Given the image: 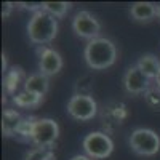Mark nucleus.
Returning a JSON list of instances; mask_svg holds the SVG:
<instances>
[{"label": "nucleus", "mask_w": 160, "mask_h": 160, "mask_svg": "<svg viewBox=\"0 0 160 160\" xmlns=\"http://www.w3.org/2000/svg\"><path fill=\"white\" fill-rule=\"evenodd\" d=\"M15 7H16V3H13V2H3V5H2V18L3 19L10 18V15H11V11H13Z\"/></svg>", "instance_id": "5701e85b"}, {"label": "nucleus", "mask_w": 160, "mask_h": 160, "mask_svg": "<svg viewBox=\"0 0 160 160\" xmlns=\"http://www.w3.org/2000/svg\"><path fill=\"white\" fill-rule=\"evenodd\" d=\"M130 16L136 22H151L157 18V5L152 2H136L130 7Z\"/></svg>", "instance_id": "9b49d317"}, {"label": "nucleus", "mask_w": 160, "mask_h": 160, "mask_svg": "<svg viewBox=\"0 0 160 160\" xmlns=\"http://www.w3.org/2000/svg\"><path fill=\"white\" fill-rule=\"evenodd\" d=\"M68 114L78 122H90L98 115V104L93 96H83V95H72L68 108Z\"/></svg>", "instance_id": "423d86ee"}, {"label": "nucleus", "mask_w": 160, "mask_h": 160, "mask_svg": "<svg viewBox=\"0 0 160 160\" xmlns=\"http://www.w3.org/2000/svg\"><path fill=\"white\" fill-rule=\"evenodd\" d=\"M16 7H21L22 10H29V11L37 13V11L43 10V2H37V3H34V2H18Z\"/></svg>", "instance_id": "4be33fe9"}, {"label": "nucleus", "mask_w": 160, "mask_h": 160, "mask_svg": "<svg viewBox=\"0 0 160 160\" xmlns=\"http://www.w3.org/2000/svg\"><path fill=\"white\" fill-rule=\"evenodd\" d=\"M21 114L15 109H5L2 114V133L5 138L16 136V131L21 122Z\"/></svg>", "instance_id": "4468645a"}, {"label": "nucleus", "mask_w": 160, "mask_h": 160, "mask_svg": "<svg viewBox=\"0 0 160 160\" xmlns=\"http://www.w3.org/2000/svg\"><path fill=\"white\" fill-rule=\"evenodd\" d=\"M144 101L155 112H160V90L157 87H151L144 95Z\"/></svg>", "instance_id": "412c9836"}, {"label": "nucleus", "mask_w": 160, "mask_h": 160, "mask_svg": "<svg viewBox=\"0 0 160 160\" xmlns=\"http://www.w3.org/2000/svg\"><path fill=\"white\" fill-rule=\"evenodd\" d=\"M127 118H128L127 106L118 101H111L108 104H104V108L101 111V122L106 131L117 130L118 127H122L125 123Z\"/></svg>", "instance_id": "6e6552de"}, {"label": "nucleus", "mask_w": 160, "mask_h": 160, "mask_svg": "<svg viewBox=\"0 0 160 160\" xmlns=\"http://www.w3.org/2000/svg\"><path fill=\"white\" fill-rule=\"evenodd\" d=\"M72 31L75 32L77 37L80 38H85V40H93V38H98L101 37V22L91 15L90 11L82 10V11H77L75 16L72 19Z\"/></svg>", "instance_id": "0eeeda50"}, {"label": "nucleus", "mask_w": 160, "mask_h": 160, "mask_svg": "<svg viewBox=\"0 0 160 160\" xmlns=\"http://www.w3.org/2000/svg\"><path fill=\"white\" fill-rule=\"evenodd\" d=\"M93 91V78L90 75L80 77L75 85H74V95H83V96H91Z\"/></svg>", "instance_id": "aec40b11"}, {"label": "nucleus", "mask_w": 160, "mask_h": 160, "mask_svg": "<svg viewBox=\"0 0 160 160\" xmlns=\"http://www.w3.org/2000/svg\"><path fill=\"white\" fill-rule=\"evenodd\" d=\"M37 117L34 115H29V117H22L21 122H19V127H18V131H16V136H19L21 139L24 141H31L32 139V133H34V128H35V123H37Z\"/></svg>", "instance_id": "f3484780"}, {"label": "nucleus", "mask_w": 160, "mask_h": 160, "mask_svg": "<svg viewBox=\"0 0 160 160\" xmlns=\"http://www.w3.org/2000/svg\"><path fill=\"white\" fill-rule=\"evenodd\" d=\"M157 18H158V19H160V3H158V5H157Z\"/></svg>", "instance_id": "a878e982"}, {"label": "nucleus", "mask_w": 160, "mask_h": 160, "mask_svg": "<svg viewBox=\"0 0 160 160\" xmlns=\"http://www.w3.org/2000/svg\"><path fill=\"white\" fill-rule=\"evenodd\" d=\"M59 138V125L56 120L53 118H38L31 142L35 148H45V149H53Z\"/></svg>", "instance_id": "39448f33"}, {"label": "nucleus", "mask_w": 160, "mask_h": 160, "mask_svg": "<svg viewBox=\"0 0 160 160\" xmlns=\"http://www.w3.org/2000/svg\"><path fill=\"white\" fill-rule=\"evenodd\" d=\"M131 151L141 157H154L160 151V136L151 128H136L128 138Z\"/></svg>", "instance_id": "7ed1b4c3"}, {"label": "nucleus", "mask_w": 160, "mask_h": 160, "mask_svg": "<svg viewBox=\"0 0 160 160\" xmlns=\"http://www.w3.org/2000/svg\"><path fill=\"white\" fill-rule=\"evenodd\" d=\"M151 78L148 75H144L139 68L135 66H130L127 69L125 75H123V88L128 95L138 96V95H146V91L151 88Z\"/></svg>", "instance_id": "1a4fd4ad"}, {"label": "nucleus", "mask_w": 160, "mask_h": 160, "mask_svg": "<svg viewBox=\"0 0 160 160\" xmlns=\"http://www.w3.org/2000/svg\"><path fill=\"white\" fill-rule=\"evenodd\" d=\"M24 90L43 98L48 93V90H50V80L42 72L31 74L29 77H26V80H24Z\"/></svg>", "instance_id": "f8f14e48"}, {"label": "nucleus", "mask_w": 160, "mask_h": 160, "mask_svg": "<svg viewBox=\"0 0 160 160\" xmlns=\"http://www.w3.org/2000/svg\"><path fill=\"white\" fill-rule=\"evenodd\" d=\"M136 66L144 75H148L151 80H155V77L160 71V59L155 55H152V53H148V55H142L138 59Z\"/></svg>", "instance_id": "2eb2a0df"}, {"label": "nucleus", "mask_w": 160, "mask_h": 160, "mask_svg": "<svg viewBox=\"0 0 160 160\" xmlns=\"http://www.w3.org/2000/svg\"><path fill=\"white\" fill-rule=\"evenodd\" d=\"M72 3L71 2H43V11L50 13L56 19H61L68 15Z\"/></svg>", "instance_id": "a211bd4d"}, {"label": "nucleus", "mask_w": 160, "mask_h": 160, "mask_svg": "<svg viewBox=\"0 0 160 160\" xmlns=\"http://www.w3.org/2000/svg\"><path fill=\"white\" fill-rule=\"evenodd\" d=\"M83 58L87 66L93 71L109 69L117 61V47L108 37L93 38L85 45Z\"/></svg>", "instance_id": "f257e3e1"}, {"label": "nucleus", "mask_w": 160, "mask_h": 160, "mask_svg": "<svg viewBox=\"0 0 160 160\" xmlns=\"http://www.w3.org/2000/svg\"><path fill=\"white\" fill-rule=\"evenodd\" d=\"M71 160H93V158H90V157L85 155V154H77V155H74Z\"/></svg>", "instance_id": "b1692460"}, {"label": "nucleus", "mask_w": 160, "mask_h": 160, "mask_svg": "<svg viewBox=\"0 0 160 160\" xmlns=\"http://www.w3.org/2000/svg\"><path fill=\"white\" fill-rule=\"evenodd\" d=\"M82 148L85 155L93 160H104L114 151V141L106 131H91L83 138Z\"/></svg>", "instance_id": "20e7f679"}, {"label": "nucleus", "mask_w": 160, "mask_h": 160, "mask_svg": "<svg viewBox=\"0 0 160 160\" xmlns=\"http://www.w3.org/2000/svg\"><path fill=\"white\" fill-rule=\"evenodd\" d=\"M58 35V19L47 11H37L28 22V37L35 45L51 43Z\"/></svg>", "instance_id": "f03ea898"}, {"label": "nucleus", "mask_w": 160, "mask_h": 160, "mask_svg": "<svg viewBox=\"0 0 160 160\" xmlns=\"http://www.w3.org/2000/svg\"><path fill=\"white\" fill-rule=\"evenodd\" d=\"M42 96H38V95H34V93H29V91H26L22 90L21 93H16L15 96H13V102H15L18 108H24V109H28V108H37V106L42 102Z\"/></svg>", "instance_id": "dca6fc26"}, {"label": "nucleus", "mask_w": 160, "mask_h": 160, "mask_svg": "<svg viewBox=\"0 0 160 160\" xmlns=\"http://www.w3.org/2000/svg\"><path fill=\"white\" fill-rule=\"evenodd\" d=\"M154 82H155V87L160 90V71H158V74H157V77H155V80H154Z\"/></svg>", "instance_id": "393cba45"}, {"label": "nucleus", "mask_w": 160, "mask_h": 160, "mask_svg": "<svg viewBox=\"0 0 160 160\" xmlns=\"http://www.w3.org/2000/svg\"><path fill=\"white\" fill-rule=\"evenodd\" d=\"M38 55V69L43 75L51 77L56 75L62 69V58L61 55L50 47H40L37 50Z\"/></svg>", "instance_id": "9d476101"}, {"label": "nucleus", "mask_w": 160, "mask_h": 160, "mask_svg": "<svg viewBox=\"0 0 160 160\" xmlns=\"http://www.w3.org/2000/svg\"><path fill=\"white\" fill-rule=\"evenodd\" d=\"M22 160H56V155L53 149H45V148H34L26 152Z\"/></svg>", "instance_id": "6ab92c4d"}, {"label": "nucleus", "mask_w": 160, "mask_h": 160, "mask_svg": "<svg viewBox=\"0 0 160 160\" xmlns=\"http://www.w3.org/2000/svg\"><path fill=\"white\" fill-rule=\"evenodd\" d=\"M22 78H24L22 68H19V66H11L3 77V88H5L7 95H11V96L16 95V90L22 83Z\"/></svg>", "instance_id": "ddd939ff"}]
</instances>
